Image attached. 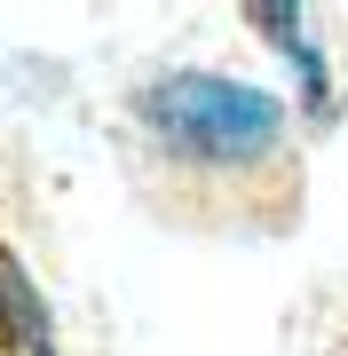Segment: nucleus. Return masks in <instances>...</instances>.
Returning a JSON list of instances; mask_svg holds the SVG:
<instances>
[{
	"label": "nucleus",
	"instance_id": "nucleus-1",
	"mask_svg": "<svg viewBox=\"0 0 348 356\" xmlns=\"http://www.w3.org/2000/svg\"><path fill=\"white\" fill-rule=\"evenodd\" d=\"M142 143L182 175L190 198L261 214V229H285L301 206V151L285 135V103L222 72H174L135 95Z\"/></svg>",
	"mask_w": 348,
	"mask_h": 356
},
{
	"label": "nucleus",
	"instance_id": "nucleus-2",
	"mask_svg": "<svg viewBox=\"0 0 348 356\" xmlns=\"http://www.w3.org/2000/svg\"><path fill=\"white\" fill-rule=\"evenodd\" d=\"M0 356H56V317L8 238H0Z\"/></svg>",
	"mask_w": 348,
	"mask_h": 356
}]
</instances>
